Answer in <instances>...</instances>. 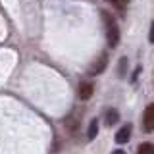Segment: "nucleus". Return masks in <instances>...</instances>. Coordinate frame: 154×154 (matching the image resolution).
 <instances>
[{"label": "nucleus", "instance_id": "obj_5", "mask_svg": "<svg viewBox=\"0 0 154 154\" xmlns=\"http://www.w3.org/2000/svg\"><path fill=\"white\" fill-rule=\"evenodd\" d=\"M131 131H133V127H131V123H125L122 129H119L118 133H116V143H119V144H123V143H127L129 139H131Z\"/></svg>", "mask_w": 154, "mask_h": 154}, {"label": "nucleus", "instance_id": "obj_11", "mask_svg": "<svg viewBox=\"0 0 154 154\" xmlns=\"http://www.w3.org/2000/svg\"><path fill=\"white\" fill-rule=\"evenodd\" d=\"M112 154H125V152H123V150H119V148H118V150H114Z\"/></svg>", "mask_w": 154, "mask_h": 154}, {"label": "nucleus", "instance_id": "obj_4", "mask_svg": "<svg viewBox=\"0 0 154 154\" xmlns=\"http://www.w3.org/2000/svg\"><path fill=\"white\" fill-rule=\"evenodd\" d=\"M93 93H94V85H93V83H89V81L81 83V85H79V89H77V94H79V98H81V100H89L91 96H93Z\"/></svg>", "mask_w": 154, "mask_h": 154}, {"label": "nucleus", "instance_id": "obj_7", "mask_svg": "<svg viewBox=\"0 0 154 154\" xmlns=\"http://www.w3.org/2000/svg\"><path fill=\"white\" fill-rule=\"evenodd\" d=\"M108 2L112 4L119 14H125V10H127V0H108Z\"/></svg>", "mask_w": 154, "mask_h": 154}, {"label": "nucleus", "instance_id": "obj_6", "mask_svg": "<svg viewBox=\"0 0 154 154\" xmlns=\"http://www.w3.org/2000/svg\"><path fill=\"white\" fill-rule=\"evenodd\" d=\"M118 119H119V114H118V110H114V108H110V110H106V116H104V123L108 125H114V123H118Z\"/></svg>", "mask_w": 154, "mask_h": 154}, {"label": "nucleus", "instance_id": "obj_1", "mask_svg": "<svg viewBox=\"0 0 154 154\" xmlns=\"http://www.w3.org/2000/svg\"><path fill=\"white\" fill-rule=\"evenodd\" d=\"M102 21H104V29H106V41L108 45L116 48L119 45V27L116 23L114 16H110L108 12H102Z\"/></svg>", "mask_w": 154, "mask_h": 154}, {"label": "nucleus", "instance_id": "obj_10", "mask_svg": "<svg viewBox=\"0 0 154 154\" xmlns=\"http://www.w3.org/2000/svg\"><path fill=\"white\" fill-rule=\"evenodd\" d=\"M125 66H127V60H125V58H122V60H119V66H118V75H119V77L125 75V71H123Z\"/></svg>", "mask_w": 154, "mask_h": 154}, {"label": "nucleus", "instance_id": "obj_2", "mask_svg": "<svg viewBox=\"0 0 154 154\" xmlns=\"http://www.w3.org/2000/svg\"><path fill=\"white\" fill-rule=\"evenodd\" d=\"M106 64H108V54L106 52H102L96 60L93 62V66L89 67V75H98V73H102V71L106 69Z\"/></svg>", "mask_w": 154, "mask_h": 154}, {"label": "nucleus", "instance_id": "obj_3", "mask_svg": "<svg viewBox=\"0 0 154 154\" xmlns=\"http://www.w3.org/2000/svg\"><path fill=\"white\" fill-rule=\"evenodd\" d=\"M143 127H144V131H146V133H152V129H154V104H148L146 110H144Z\"/></svg>", "mask_w": 154, "mask_h": 154}, {"label": "nucleus", "instance_id": "obj_9", "mask_svg": "<svg viewBox=\"0 0 154 154\" xmlns=\"http://www.w3.org/2000/svg\"><path fill=\"white\" fill-rule=\"evenodd\" d=\"M137 154H154V146H152L150 143H143L141 146H139Z\"/></svg>", "mask_w": 154, "mask_h": 154}, {"label": "nucleus", "instance_id": "obj_8", "mask_svg": "<svg viewBox=\"0 0 154 154\" xmlns=\"http://www.w3.org/2000/svg\"><path fill=\"white\" fill-rule=\"evenodd\" d=\"M96 133H98V122H96V119H93V122H91V125H89V133H87V139H89V141H93V139L96 137Z\"/></svg>", "mask_w": 154, "mask_h": 154}]
</instances>
